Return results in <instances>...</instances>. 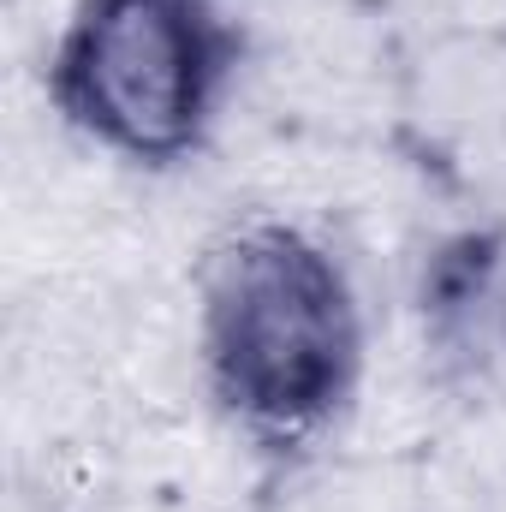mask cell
Listing matches in <instances>:
<instances>
[{"instance_id":"cell-1","label":"cell","mask_w":506,"mask_h":512,"mask_svg":"<svg viewBox=\"0 0 506 512\" xmlns=\"http://www.w3.org/2000/svg\"><path fill=\"white\" fill-rule=\"evenodd\" d=\"M364 298L328 239L256 215L197 274V370L215 411L262 453H310L364 387Z\"/></svg>"},{"instance_id":"cell-2","label":"cell","mask_w":506,"mask_h":512,"mask_svg":"<svg viewBox=\"0 0 506 512\" xmlns=\"http://www.w3.org/2000/svg\"><path fill=\"white\" fill-rule=\"evenodd\" d=\"M245 66L221 0H78L48 48L42 90L90 149L173 173L209 149Z\"/></svg>"},{"instance_id":"cell-3","label":"cell","mask_w":506,"mask_h":512,"mask_svg":"<svg viewBox=\"0 0 506 512\" xmlns=\"http://www.w3.org/2000/svg\"><path fill=\"white\" fill-rule=\"evenodd\" d=\"M411 310L441 376L506 387V215L441 233L417 262Z\"/></svg>"}]
</instances>
